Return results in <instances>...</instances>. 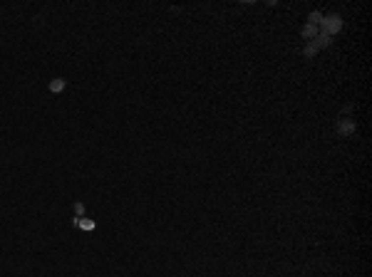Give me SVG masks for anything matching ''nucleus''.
I'll use <instances>...</instances> for the list:
<instances>
[{
	"label": "nucleus",
	"instance_id": "1",
	"mask_svg": "<svg viewBox=\"0 0 372 277\" xmlns=\"http://www.w3.org/2000/svg\"><path fill=\"white\" fill-rule=\"evenodd\" d=\"M320 28H323V35L333 37L335 32H340V30H342V18H340V15H330V18H323Z\"/></svg>",
	"mask_w": 372,
	"mask_h": 277
},
{
	"label": "nucleus",
	"instance_id": "2",
	"mask_svg": "<svg viewBox=\"0 0 372 277\" xmlns=\"http://www.w3.org/2000/svg\"><path fill=\"white\" fill-rule=\"evenodd\" d=\"M355 129H357V124H355L352 119H342V121H338V134H340V136H350Z\"/></svg>",
	"mask_w": 372,
	"mask_h": 277
},
{
	"label": "nucleus",
	"instance_id": "3",
	"mask_svg": "<svg viewBox=\"0 0 372 277\" xmlns=\"http://www.w3.org/2000/svg\"><path fill=\"white\" fill-rule=\"evenodd\" d=\"M65 87H67V82L62 80V77H55V80L50 82V92H52V94H60V92H65Z\"/></svg>",
	"mask_w": 372,
	"mask_h": 277
},
{
	"label": "nucleus",
	"instance_id": "4",
	"mask_svg": "<svg viewBox=\"0 0 372 277\" xmlns=\"http://www.w3.org/2000/svg\"><path fill=\"white\" fill-rule=\"evenodd\" d=\"M303 37H308V40H315V37H318V25L308 23V25L303 28Z\"/></svg>",
	"mask_w": 372,
	"mask_h": 277
},
{
	"label": "nucleus",
	"instance_id": "5",
	"mask_svg": "<svg viewBox=\"0 0 372 277\" xmlns=\"http://www.w3.org/2000/svg\"><path fill=\"white\" fill-rule=\"evenodd\" d=\"M75 225L82 228V230H94V223H92V221H85V218H75Z\"/></svg>",
	"mask_w": 372,
	"mask_h": 277
},
{
	"label": "nucleus",
	"instance_id": "6",
	"mask_svg": "<svg viewBox=\"0 0 372 277\" xmlns=\"http://www.w3.org/2000/svg\"><path fill=\"white\" fill-rule=\"evenodd\" d=\"M308 20L313 23V25H320V23H323V15H320V13H310V18H308Z\"/></svg>",
	"mask_w": 372,
	"mask_h": 277
},
{
	"label": "nucleus",
	"instance_id": "7",
	"mask_svg": "<svg viewBox=\"0 0 372 277\" xmlns=\"http://www.w3.org/2000/svg\"><path fill=\"white\" fill-rule=\"evenodd\" d=\"M315 52H318V47H315V42H310V45L305 47V57H313Z\"/></svg>",
	"mask_w": 372,
	"mask_h": 277
},
{
	"label": "nucleus",
	"instance_id": "8",
	"mask_svg": "<svg viewBox=\"0 0 372 277\" xmlns=\"http://www.w3.org/2000/svg\"><path fill=\"white\" fill-rule=\"evenodd\" d=\"M72 208H75V213H77V218H82V213H85V203H80V200H77V203H75Z\"/></svg>",
	"mask_w": 372,
	"mask_h": 277
}]
</instances>
